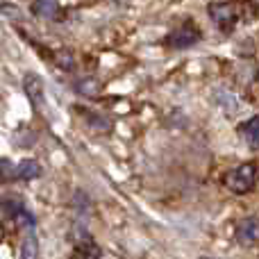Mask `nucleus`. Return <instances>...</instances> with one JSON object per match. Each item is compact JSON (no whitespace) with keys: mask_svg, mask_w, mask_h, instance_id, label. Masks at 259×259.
I'll list each match as a JSON object with an SVG mask.
<instances>
[{"mask_svg":"<svg viewBox=\"0 0 259 259\" xmlns=\"http://www.w3.org/2000/svg\"><path fill=\"white\" fill-rule=\"evenodd\" d=\"M257 182V166L255 164H241L228 175V189L237 196H243L248 193Z\"/></svg>","mask_w":259,"mask_h":259,"instance_id":"f257e3e1","label":"nucleus"},{"mask_svg":"<svg viewBox=\"0 0 259 259\" xmlns=\"http://www.w3.org/2000/svg\"><path fill=\"white\" fill-rule=\"evenodd\" d=\"M198 41H200V30L193 27L191 23H184V25H180L178 30H173L166 36V44H168L170 48H191Z\"/></svg>","mask_w":259,"mask_h":259,"instance_id":"f03ea898","label":"nucleus"},{"mask_svg":"<svg viewBox=\"0 0 259 259\" xmlns=\"http://www.w3.org/2000/svg\"><path fill=\"white\" fill-rule=\"evenodd\" d=\"M209 16L214 18L221 30L230 32L234 27V23H237V9L230 3H214L209 5Z\"/></svg>","mask_w":259,"mask_h":259,"instance_id":"7ed1b4c3","label":"nucleus"},{"mask_svg":"<svg viewBox=\"0 0 259 259\" xmlns=\"http://www.w3.org/2000/svg\"><path fill=\"white\" fill-rule=\"evenodd\" d=\"M3 209L7 216H12L21 228H27V230H34V216L25 209L18 200H3Z\"/></svg>","mask_w":259,"mask_h":259,"instance_id":"20e7f679","label":"nucleus"},{"mask_svg":"<svg viewBox=\"0 0 259 259\" xmlns=\"http://www.w3.org/2000/svg\"><path fill=\"white\" fill-rule=\"evenodd\" d=\"M23 87H25V94H27V98H30L32 107L39 109L41 103H44V80H41L36 73H27Z\"/></svg>","mask_w":259,"mask_h":259,"instance_id":"39448f33","label":"nucleus"},{"mask_svg":"<svg viewBox=\"0 0 259 259\" xmlns=\"http://www.w3.org/2000/svg\"><path fill=\"white\" fill-rule=\"evenodd\" d=\"M32 12L41 18H55L59 14V5H57V0H34Z\"/></svg>","mask_w":259,"mask_h":259,"instance_id":"423d86ee","label":"nucleus"},{"mask_svg":"<svg viewBox=\"0 0 259 259\" xmlns=\"http://www.w3.org/2000/svg\"><path fill=\"white\" fill-rule=\"evenodd\" d=\"M75 250H73V257H103V250H100L98 246H96L91 239H80V241L75 243Z\"/></svg>","mask_w":259,"mask_h":259,"instance_id":"0eeeda50","label":"nucleus"},{"mask_svg":"<svg viewBox=\"0 0 259 259\" xmlns=\"http://www.w3.org/2000/svg\"><path fill=\"white\" fill-rule=\"evenodd\" d=\"M18 180H34V178H39L41 175V166H39V161H34V159H25V161H21L18 164Z\"/></svg>","mask_w":259,"mask_h":259,"instance_id":"6e6552de","label":"nucleus"},{"mask_svg":"<svg viewBox=\"0 0 259 259\" xmlns=\"http://www.w3.org/2000/svg\"><path fill=\"white\" fill-rule=\"evenodd\" d=\"M18 166L12 164L9 159H0V182H12V180H18Z\"/></svg>","mask_w":259,"mask_h":259,"instance_id":"1a4fd4ad","label":"nucleus"},{"mask_svg":"<svg viewBox=\"0 0 259 259\" xmlns=\"http://www.w3.org/2000/svg\"><path fill=\"white\" fill-rule=\"evenodd\" d=\"M257 237V223L255 221H243L239 225V241L241 243H250Z\"/></svg>","mask_w":259,"mask_h":259,"instance_id":"9d476101","label":"nucleus"},{"mask_svg":"<svg viewBox=\"0 0 259 259\" xmlns=\"http://www.w3.org/2000/svg\"><path fill=\"white\" fill-rule=\"evenodd\" d=\"M243 132H246V141L250 143L252 148H259V116H255L252 121H248L246 127H243Z\"/></svg>","mask_w":259,"mask_h":259,"instance_id":"9b49d317","label":"nucleus"},{"mask_svg":"<svg viewBox=\"0 0 259 259\" xmlns=\"http://www.w3.org/2000/svg\"><path fill=\"white\" fill-rule=\"evenodd\" d=\"M39 252H36V239H34V234H30V237L25 239V246H23V250H21V257H36Z\"/></svg>","mask_w":259,"mask_h":259,"instance_id":"f8f14e48","label":"nucleus"},{"mask_svg":"<svg viewBox=\"0 0 259 259\" xmlns=\"http://www.w3.org/2000/svg\"><path fill=\"white\" fill-rule=\"evenodd\" d=\"M96 116H98V114H89V112H87V121H89L91 125H96L98 130H105V132H107V130H112V123L105 121V118H96Z\"/></svg>","mask_w":259,"mask_h":259,"instance_id":"ddd939ff","label":"nucleus"},{"mask_svg":"<svg viewBox=\"0 0 259 259\" xmlns=\"http://www.w3.org/2000/svg\"><path fill=\"white\" fill-rule=\"evenodd\" d=\"M3 239H5V225L0 223V241H3Z\"/></svg>","mask_w":259,"mask_h":259,"instance_id":"4468645a","label":"nucleus"}]
</instances>
